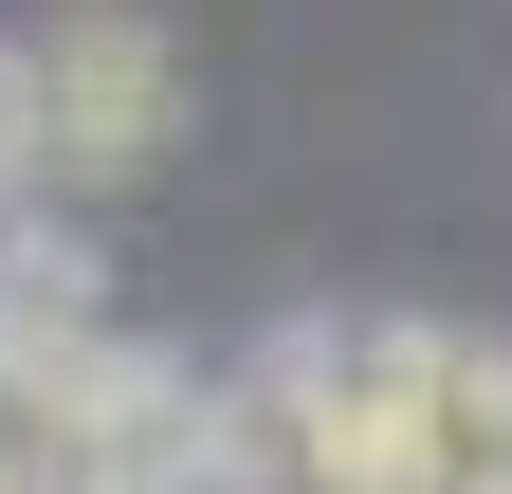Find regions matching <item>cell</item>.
I'll list each match as a JSON object with an SVG mask.
<instances>
[{
    "label": "cell",
    "mask_w": 512,
    "mask_h": 494,
    "mask_svg": "<svg viewBox=\"0 0 512 494\" xmlns=\"http://www.w3.org/2000/svg\"><path fill=\"white\" fill-rule=\"evenodd\" d=\"M37 110H55V165H74V183H128V165L183 129V55H165V19L74 0V19L37 37Z\"/></svg>",
    "instance_id": "cell-1"
},
{
    "label": "cell",
    "mask_w": 512,
    "mask_h": 494,
    "mask_svg": "<svg viewBox=\"0 0 512 494\" xmlns=\"http://www.w3.org/2000/svg\"><path fill=\"white\" fill-rule=\"evenodd\" d=\"M55 165V110H37V55H0V183Z\"/></svg>",
    "instance_id": "cell-2"
}]
</instances>
